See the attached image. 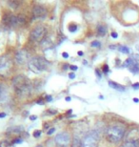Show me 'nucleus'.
Masks as SVG:
<instances>
[{"mask_svg":"<svg viewBox=\"0 0 139 147\" xmlns=\"http://www.w3.org/2000/svg\"><path fill=\"white\" fill-rule=\"evenodd\" d=\"M69 78H71V79H73L75 78V73H70L69 74Z\"/></svg>","mask_w":139,"mask_h":147,"instance_id":"26","label":"nucleus"},{"mask_svg":"<svg viewBox=\"0 0 139 147\" xmlns=\"http://www.w3.org/2000/svg\"><path fill=\"white\" fill-rule=\"evenodd\" d=\"M66 100H67V101H71V100H72V98H71L70 96H67V98H66Z\"/></svg>","mask_w":139,"mask_h":147,"instance_id":"34","label":"nucleus"},{"mask_svg":"<svg viewBox=\"0 0 139 147\" xmlns=\"http://www.w3.org/2000/svg\"><path fill=\"white\" fill-rule=\"evenodd\" d=\"M40 135H41V131H39V130H37V131H34V138H39V137H40Z\"/></svg>","mask_w":139,"mask_h":147,"instance_id":"22","label":"nucleus"},{"mask_svg":"<svg viewBox=\"0 0 139 147\" xmlns=\"http://www.w3.org/2000/svg\"><path fill=\"white\" fill-rule=\"evenodd\" d=\"M100 142V134L97 130H91L85 135L82 140V147H98Z\"/></svg>","mask_w":139,"mask_h":147,"instance_id":"4","label":"nucleus"},{"mask_svg":"<svg viewBox=\"0 0 139 147\" xmlns=\"http://www.w3.org/2000/svg\"><path fill=\"white\" fill-rule=\"evenodd\" d=\"M20 142H22V140H21V139L15 140H13V144H15V143H20Z\"/></svg>","mask_w":139,"mask_h":147,"instance_id":"29","label":"nucleus"},{"mask_svg":"<svg viewBox=\"0 0 139 147\" xmlns=\"http://www.w3.org/2000/svg\"><path fill=\"white\" fill-rule=\"evenodd\" d=\"M37 119V117H31V119H32V120H34V119Z\"/></svg>","mask_w":139,"mask_h":147,"instance_id":"35","label":"nucleus"},{"mask_svg":"<svg viewBox=\"0 0 139 147\" xmlns=\"http://www.w3.org/2000/svg\"><path fill=\"white\" fill-rule=\"evenodd\" d=\"M136 49H137V50H138V52H139V45H138V46H137V47H136Z\"/></svg>","mask_w":139,"mask_h":147,"instance_id":"36","label":"nucleus"},{"mask_svg":"<svg viewBox=\"0 0 139 147\" xmlns=\"http://www.w3.org/2000/svg\"><path fill=\"white\" fill-rule=\"evenodd\" d=\"M91 46L93 47V48H100V47H101V43H100L98 40H94L91 43Z\"/></svg>","mask_w":139,"mask_h":147,"instance_id":"19","label":"nucleus"},{"mask_svg":"<svg viewBox=\"0 0 139 147\" xmlns=\"http://www.w3.org/2000/svg\"><path fill=\"white\" fill-rule=\"evenodd\" d=\"M48 14L47 9L42 5H34L32 8V16L36 19H43Z\"/></svg>","mask_w":139,"mask_h":147,"instance_id":"9","label":"nucleus"},{"mask_svg":"<svg viewBox=\"0 0 139 147\" xmlns=\"http://www.w3.org/2000/svg\"><path fill=\"white\" fill-rule=\"evenodd\" d=\"M3 23L10 27H17L19 25H22L24 23V18L17 16H14L13 13H6L3 16Z\"/></svg>","mask_w":139,"mask_h":147,"instance_id":"7","label":"nucleus"},{"mask_svg":"<svg viewBox=\"0 0 139 147\" xmlns=\"http://www.w3.org/2000/svg\"><path fill=\"white\" fill-rule=\"evenodd\" d=\"M129 69H130V72H131V73L134 74V75H136V74L139 73V63L135 62V61H134V62L129 67Z\"/></svg>","mask_w":139,"mask_h":147,"instance_id":"14","label":"nucleus"},{"mask_svg":"<svg viewBox=\"0 0 139 147\" xmlns=\"http://www.w3.org/2000/svg\"><path fill=\"white\" fill-rule=\"evenodd\" d=\"M54 131H55V129L54 128H52V129H50L48 132H47V134H48V135H52Z\"/></svg>","mask_w":139,"mask_h":147,"instance_id":"27","label":"nucleus"},{"mask_svg":"<svg viewBox=\"0 0 139 147\" xmlns=\"http://www.w3.org/2000/svg\"><path fill=\"white\" fill-rule=\"evenodd\" d=\"M68 29H69V31L71 32V33H75V32L77 31L78 26L76 24H70L69 27H68Z\"/></svg>","mask_w":139,"mask_h":147,"instance_id":"18","label":"nucleus"},{"mask_svg":"<svg viewBox=\"0 0 139 147\" xmlns=\"http://www.w3.org/2000/svg\"><path fill=\"white\" fill-rule=\"evenodd\" d=\"M111 36L112 38H117L118 37V34L117 33H115V32H111Z\"/></svg>","mask_w":139,"mask_h":147,"instance_id":"24","label":"nucleus"},{"mask_svg":"<svg viewBox=\"0 0 139 147\" xmlns=\"http://www.w3.org/2000/svg\"><path fill=\"white\" fill-rule=\"evenodd\" d=\"M47 34V29L44 26H36L32 30L31 34H30V39L32 42L35 43H41L46 38Z\"/></svg>","mask_w":139,"mask_h":147,"instance_id":"6","label":"nucleus"},{"mask_svg":"<svg viewBox=\"0 0 139 147\" xmlns=\"http://www.w3.org/2000/svg\"><path fill=\"white\" fill-rule=\"evenodd\" d=\"M71 135L68 132H61L54 138V142L57 147H69L71 144Z\"/></svg>","mask_w":139,"mask_h":147,"instance_id":"8","label":"nucleus"},{"mask_svg":"<svg viewBox=\"0 0 139 147\" xmlns=\"http://www.w3.org/2000/svg\"><path fill=\"white\" fill-rule=\"evenodd\" d=\"M71 147H82V140H81L80 138L77 137V136L73 137Z\"/></svg>","mask_w":139,"mask_h":147,"instance_id":"13","label":"nucleus"},{"mask_svg":"<svg viewBox=\"0 0 139 147\" xmlns=\"http://www.w3.org/2000/svg\"><path fill=\"white\" fill-rule=\"evenodd\" d=\"M127 132L128 131H127L126 125L123 123H111L105 129V139L111 144H118L124 140Z\"/></svg>","mask_w":139,"mask_h":147,"instance_id":"1","label":"nucleus"},{"mask_svg":"<svg viewBox=\"0 0 139 147\" xmlns=\"http://www.w3.org/2000/svg\"><path fill=\"white\" fill-rule=\"evenodd\" d=\"M13 60L11 57L5 55L0 57V76L3 78H8L13 72Z\"/></svg>","mask_w":139,"mask_h":147,"instance_id":"5","label":"nucleus"},{"mask_svg":"<svg viewBox=\"0 0 139 147\" xmlns=\"http://www.w3.org/2000/svg\"><path fill=\"white\" fill-rule=\"evenodd\" d=\"M109 70H110V68H109L108 64H104V65L102 66V71L104 72L105 74H107L109 72Z\"/></svg>","mask_w":139,"mask_h":147,"instance_id":"20","label":"nucleus"},{"mask_svg":"<svg viewBox=\"0 0 139 147\" xmlns=\"http://www.w3.org/2000/svg\"><path fill=\"white\" fill-rule=\"evenodd\" d=\"M6 117V114L5 113H0V119H3V117Z\"/></svg>","mask_w":139,"mask_h":147,"instance_id":"31","label":"nucleus"},{"mask_svg":"<svg viewBox=\"0 0 139 147\" xmlns=\"http://www.w3.org/2000/svg\"><path fill=\"white\" fill-rule=\"evenodd\" d=\"M108 84H109V86H110L111 88L118 91V92H125V91H126V87L125 86H123V85L117 83V82H115V81L109 80Z\"/></svg>","mask_w":139,"mask_h":147,"instance_id":"11","label":"nucleus"},{"mask_svg":"<svg viewBox=\"0 0 139 147\" xmlns=\"http://www.w3.org/2000/svg\"><path fill=\"white\" fill-rule=\"evenodd\" d=\"M118 50H119V52H121L122 54H125V55H129L130 54V49H129V47H127V46H120V47H118Z\"/></svg>","mask_w":139,"mask_h":147,"instance_id":"17","label":"nucleus"},{"mask_svg":"<svg viewBox=\"0 0 139 147\" xmlns=\"http://www.w3.org/2000/svg\"><path fill=\"white\" fill-rule=\"evenodd\" d=\"M77 54H78L79 57H82V55H83V52H82V51H79V52L77 53Z\"/></svg>","mask_w":139,"mask_h":147,"instance_id":"32","label":"nucleus"},{"mask_svg":"<svg viewBox=\"0 0 139 147\" xmlns=\"http://www.w3.org/2000/svg\"><path fill=\"white\" fill-rule=\"evenodd\" d=\"M15 61L19 65H23L25 63H29V53L26 50H19L15 54Z\"/></svg>","mask_w":139,"mask_h":147,"instance_id":"10","label":"nucleus"},{"mask_svg":"<svg viewBox=\"0 0 139 147\" xmlns=\"http://www.w3.org/2000/svg\"><path fill=\"white\" fill-rule=\"evenodd\" d=\"M29 68L32 72H34L35 74H40L44 71H46L49 68L50 62L43 57H34L31 58L28 63Z\"/></svg>","mask_w":139,"mask_h":147,"instance_id":"3","label":"nucleus"},{"mask_svg":"<svg viewBox=\"0 0 139 147\" xmlns=\"http://www.w3.org/2000/svg\"><path fill=\"white\" fill-rule=\"evenodd\" d=\"M62 57H63L64 58H68V57H69V54L66 53V52H64L63 54H62Z\"/></svg>","mask_w":139,"mask_h":147,"instance_id":"28","label":"nucleus"},{"mask_svg":"<svg viewBox=\"0 0 139 147\" xmlns=\"http://www.w3.org/2000/svg\"><path fill=\"white\" fill-rule=\"evenodd\" d=\"M36 147H43V146H42V145H37Z\"/></svg>","mask_w":139,"mask_h":147,"instance_id":"37","label":"nucleus"},{"mask_svg":"<svg viewBox=\"0 0 139 147\" xmlns=\"http://www.w3.org/2000/svg\"><path fill=\"white\" fill-rule=\"evenodd\" d=\"M13 87L19 96H27L32 93V82L24 75H18L13 79Z\"/></svg>","mask_w":139,"mask_h":147,"instance_id":"2","label":"nucleus"},{"mask_svg":"<svg viewBox=\"0 0 139 147\" xmlns=\"http://www.w3.org/2000/svg\"><path fill=\"white\" fill-rule=\"evenodd\" d=\"M70 69H71V70H73V71H76V70L78 69V67H77V66H75V65H71V66H70Z\"/></svg>","mask_w":139,"mask_h":147,"instance_id":"25","label":"nucleus"},{"mask_svg":"<svg viewBox=\"0 0 139 147\" xmlns=\"http://www.w3.org/2000/svg\"><path fill=\"white\" fill-rule=\"evenodd\" d=\"M46 99H47V101H51L52 98V96H46Z\"/></svg>","mask_w":139,"mask_h":147,"instance_id":"30","label":"nucleus"},{"mask_svg":"<svg viewBox=\"0 0 139 147\" xmlns=\"http://www.w3.org/2000/svg\"><path fill=\"white\" fill-rule=\"evenodd\" d=\"M96 33H97V36H104L108 33V27L105 24H103V23H101V24H98V25H97V27H96Z\"/></svg>","mask_w":139,"mask_h":147,"instance_id":"12","label":"nucleus"},{"mask_svg":"<svg viewBox=\"0 0 139 147\" xmlns=\"http://www.w3.org/2000/svg\"><path fill=\"white\" fill-rule=\"evenodd\" d=\"M134 101L135 102V103H138V102H139V99L136 98H134Z\"/></svg>","mask_w":139,"mask_h":147,"instance_id":"33","label":"nucleus"},{"mask_svg":"<svg viewBox=\"0 0 139 147\" xmlns=\"http://www.w3.org/2000/svg\"><path fill=\"white\" fill-rule=\"evenodd\" d=\"M95 75L97 76V78H102V74H101V72L99 71V69H95Z\"/></svg>","mask_w":139,"mask_h":147,"instance_id":"21","label":"nucleus"},{"mask_svg":"<svg viewBox=\"0 0 139 147\" xmlns=\"http://www.w3.org/2000/svg\"><path fill=\"white\" fill-rule=\"evenodd\" d=\"M119 147H139V142H125Z\"/></svg>","mask_w":139,"mask_h":147,"instance_id":"15","label":"nucleus"},{"mask_svg":"<svg viewBox=\"0 0 139 147\" xmlns=\"http://www.w3.org/2000/svg\"><path fill=\"white\" fill-rule=\"evenodd\" d=\"M134 62V59H132V57H128V58H127V59L123 62V65H122V66H123V67H125V68H129V67L131 66Z\"/></svg>","mask_w":139,"mask_h":147,"instance_id":"16","label":"nucleus"},{"mask_svg":"<svg viewBox=\"0 0 139 147\" xmlns=\"http://www.w3.org/2000/svg\"><path fill=\"white\" fill-rule=\"evenodd\" d=\"M132 87L134 88V90H138V89H139V82H136V83L132 84Z\"/></svg>","mask_w":139,"mask_h":147,"instance_id":"23","label":"nucleus"}]
</instances>
